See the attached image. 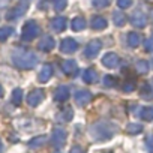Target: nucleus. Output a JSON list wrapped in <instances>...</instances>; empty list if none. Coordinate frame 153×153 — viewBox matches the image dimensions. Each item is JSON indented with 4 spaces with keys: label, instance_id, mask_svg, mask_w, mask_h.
Here are the masks:
<instances>
[{
    "label": "nucleus",
    "instance_id": "5",
    "mask_svg": "<svg viewBox=\"0 0 153 153\" xmlns=\"http://www.w3.org/2000/svg\"><path fill=\"white\" fill-rule=\"evenodd\" d=\"M66 138H68V134H66V131L63 128H54L50 141H51V144L54 147H62V146H65Z\"/></svg>",
    "mask_w": 153,
    "mask_h": 153
},
{
    "label": "nucleus",
    "instance_id": "32",
    "mask_svg": "<svg viewBox=\"0 0 153 153\" xmlns=\"http://www.w3.org/2000/svg\"><path fill=\"white\" fill-rule=\"evenodd\" d=\"M132 2L134 0H117V6L120 9H128V8H131Z\"/></svg>",
    "mask_w": 153,
    "mask_h": 153
},
{
    "label": "nucleus",
    "instance_id": "15",
    "mask_svg": "<svg viewBox=\"0 0 153 153\" xmlns=\"http://www.w3.org/2000/svg\"><path fill=\"white\" fill-rule=\"evenodd\" d=\"M51 76H53V66L48 65V63H45V65L42 66L39 75H38V80H39V83H47Z\"/></svg>",
    "mask_w": 153,
    "mask_h": 153
},
{
    "label": "nucleus",
    "instance_id": "22",
    "mask_svg": "<svg viewBox=\"0 0 153 153\" xmlns=\"http://www.w3.org/2000/svg\"><path fill=\"white\" fill-rule=\"evenodd\" d=\"M113 23H114L117 27L125 26V24H126V15H125L123 12H120V11H116V12L113 14Z\"/></svg>",
    "mask_w": 153,
    "mask_h": 153
},
{
    "label": "nucleus",
    "instance_id": "17",
    "mask_svg": "<svg viewBox=\"0 0 153 153\" xmlns=\"http://www.w3.org/2000/svg\"><path fill=\"white\" fill-rule=\"evenodd\" d=\"M83 81H84L86 84H93V83H96V81H98V72H96L95 69H92V68L86 69V71L83 72Z\"/></svg>",
    "mask_w": 153,
    "mask_h": 153
},
{
    "label": "nucleus",
    "instance_id": "41",
    "mask_svg": "<svg viewBox=\"0 0 153 153\" xmlns=\"http://www.w3.org/2000/svg\"><path fill=\"white\" fill-rule=\"evenodd\" d=\"M105 153H111V152H105Z\"/></svg>",
    "mask_w": 153,
    "mask_h": 153
},
{
    "label": "nucleus",
    "instance_id": "13",
    "mask_svg": "<svg viewBox=\"0 0 153 153\" xmlns=\"http://www.w3.org/2000/svg\"><path fill=\"white\" fill-rule=\"evenodd\" d=\"M66 24H68L66 18H65V17H60V15L54 17V18L50 21V26H51V29H53L54 32H57V33L63 32V30L66 29Z\"/></svg>",
    "mask_w": 153,
    "mask_h": 153
},
{
    "label": "nucleus",
    "instance_id": "28",
    "mask_svg": "<svg viewBox=\"0 0 153 153\" xmlns=\"http://www.w3.org/2000/svg\"><path fill=\"white\" fill-rule=\"evenodd\" d=\"M122 90L126 92V93L134 92V90H135V81H134L132 78H131V80H126V81L122 84Z\"/></svg>",
    "mask_w": 153,
    "mask_h": 153
},
{
    "label": "nucleus",
    "instance_id": "25",
    "mask_svg": "<svg viewBox=\"0 0 153 153\" xmlns=\"http://www.w3.org/2000/svg\"><path fill=\"white\" fill-rule=\"evenodd\" d=\"M23 98H24L23 90H21V89H14V92H12V98H11L12 104H14V105H21Z\"/></svg>",
    "mask_w": 153,
    "mask_h": 153
},
{
    "label": "nucleus",
    "instance_id": "42",
    "mask_svg": "<svg viewBox=\"0 0 153 153\" xmlns=\"http://www.w3.org/2000/svg\"><path fill=\"white\" fill-rule=\"evenodd\" d=\"M152 65H153V60H152Z\"/></svg>",
    "mask_w": 153,
    "mask_h": 153
},
{
    "label": "nucleus",
    "instance_id": "16",
    "mask_svg": "<svg viewBox=\"0 0 153 153\" xmlns=\"http://www.w3.org/2000/svg\"><path fill=\"white\" fill-rule=\"evenodd\" d=\"M69 96H71V92H69V87H66V86H60L54 92V99L57 102H65Z\"/></svg>",
    "mask_w": 153,
    "mask_h": 153
},
{
    "label": "nucleus",
    "instance_id": "38",
    "mask_svg": "<svg viewBox=\"0 0 153 153\" xmlns=\"http://www.w3.org/2000/svg\"><path fill=\"white\" fill-rule=\"evenodd\" d=\"M3 152V146H2V141H0V153Z\"/></svg>",
    "mask_w": 153,
    "mask_h": 153
},
{
    "label": "nucleus",
    "instance_id": "9",
    "mask_svg": "<svg viewBox=\"0 0 153 153\" xmlns=\"http://www.w3.org/2000/svg\"><path fill=\"white\" fill-rule=\"evenodd\" d=\"M131 24H132L134 27L143 29V27H146V24H147V17H146L141 11H135V12H132V15H131Z\"/></svg>",
    "mask_w": 153,
    "mask_h": 153
},
{
    "label": "nucleus",
    "instance_id": "39",
    "mask_svg": "<svg viewBox=\"0 0 153 153\" xmlns=\"http://www.w3.org/2000/svg\"><path fill=\"white\" fill-rule=\"evenodd\" d=\"M3 95V89H2V86H0V96Z\"/></svg>",
    "mask_w": 153,
    "mask_h": 153
},
{
    "label": "nucleus",
    "instance_id": "20",
    "mask_svg": "<svg viewBox=\"0 0 153 153\" xmlns=\"http://www.w3.org/2000/svg\"><path fill=\"white\" fill-rule=\"evenodd\" d=\"M92 27L95 30H104L107 27V20L101 15H96V17L92 18Z\"/></svg>",
    "mask_w": 153,
    "mask_h": 153
},
{
    "label": "nucleus",
    "instance_id": "3",
    "mask_svg": "<svg viewBox=\"0 0 153 153\" xmlns=\"http://www.w3.org/2000/svg\"><path fill=\"white\" fill-rule=\"evenodd\" d=\"M41 33V27L36 21H27L23 27V39L24 41H33Z\"/></svg>",
    "mask_w": 153,
    "mask_h": 153
},
{
    "label": "nucleus",
    "instance_id": "27",
    "mask_svg": "<svg viewBox=\"0 0 153 153\" xmlns=\"http://www.w3.org/2000/svg\"><path fill=\"white\" fill-rule=\"evenodd\" d=\"M68 6V0H53V8L56 12H62Z\"/></svg>",
    "mask_w": 153,
    "mask_h": 153
},
{
    "label": "nucleus",
    "instance_id": "34",
    "mask_svg": "<svg viewBox=\"0 0 153 153\" xmlns=\"http://www.w3.org/2000/svg\"><path fill=\"white\" fill-rule=\"evenodd\" d=\"M144 48H146V51H149V53L153 51V36L149 38V39L144 42Z\"/></svg>",
    "mask_w": 153,
    "mask_h": 153
},
{
    "label": "nucleus",
    "instance_id": "35",
    "mask_svg": "<svg viewBox=\"0 0 153 153\" xmlns=\"http://www.w3.org/2000/svg\"><path fill=\"white\" fill-rule=\"evenodd\" d=\"M150 93H152L150 86H149V84H144V86H143V89H141V95H143L144 98H149V96H150Z\"/></svg>",
    "mask_w": 153,
    "mask_h": 153
},
{
    "label": "nucleus",
    "instance_id": "33",
    "mask_svg": "<svg viewBox=\"0 0 153 153\" xmlns=\"http://www.w3.org/2000/svg\"><path fill=\"white\" fill-rule=\"evenodd\" d=\"M104 84L107 87H113V86H116V78H114L113 75H107L105 78H104Z\"/></svg>",
    "mask_w": 153,
    "mask_h": 153
},
{
    "label": "nucleus",
    "instance_id": "21",
    "mask_svg": "<svg viewBox=\"0 0 153 153\" xmlns=\"http://www.w3.org/2000/svg\"><path fill=\"white\" fill-rule=\"evenodd\" d=\"M141 44V35H138L137 32H131L128 33V45L132 48H137Z\"/></svg>",
    "mask_w": 153,
    "mask_h": 153
},
{
    "label": "nucleus",
    "instance_id": "2",
    "mask_svg": "<svg viewBox=\"0 0 153 153\" xmlns=\"http://www.w3.org/2000/svg\"><path fill=\"white\" fill-rule=\"evenodd\" d=\"M90 134L95 140H108L114 134V126L108 123H95L90 128Z\"/></svg>",
    "mask_w": 153,
    "mask_h": 153
},
{
    "label": "nucleus",
    "instance_id": "1",
    "mask_svg": "<svg viewBox=\"0 0 153 153\" xmlns=\"http://www.w3.org/2000/svg\"><path fill=\"white\" fill-rule=\"evenodd\" d=\"M12 62L20 69H33L38 63V56L32 51L15 50L12 54Z\"/></svg>",
    "mask_w": 153,
    "mask_h": 153
},
{
    "label": "nucleus",
    "instance_id": "12",
    "mask_svg": "<svg viewBox=\"0 0 153 153\" xmlns=\"http://www.w3.org/2000/svg\"><path fill=\"white\" fill-rule=\"evenodd\" d=\"M119 62H120V59H119V56H117L116 53H108V54H105L104 59H102V65H104L105 68H108V69L117 68Z\"/></svg>",
    "mask_w": 153,
    "mask_h": 153
},
{
    "label": "nucleus",
    "instance_id": "11",
    "mask_svg": "<svg viewBox=\"0 0 153 153\" xmlns=\"http://www.w3.org/2000/svg\"><path fill=\"white\" fill-rule=\"evenodd\" d=\"M60 68L66 75H76V72H78V65L75 60H63L60 63Z\"/></svg>",
    "mask_w": 153,
    "mask_h": 153
},
{
    "label": "nucleus",
    "instance_id": "14",
    "mask_svg": "<svg viewBox=\"0 0 153 153\" xmlns=\"http://www.w3.org/2000/svg\"><path fill=\"white\" fill-rule=\"evenodd\" d=\"M56 47V41L51 36H44L39 42H38V48L41 51H51Z\"/></svg>",
    "mask_w": 153,
    "mask_h": 153
},
{
    "label": "nucleus",
    "instance_id": "37",
    "mask_svg": "<svg viewBox=\"0 0 153 153\" xmlns=\"http://www.w3.org/2000/svg\"><path fill=\"white\" fill-rule=\"evenodd\" d=\"M147 144H149V149L153 152V137H150V138L147 140Z\"/></svg>",
    "mask_w": 153,
    "mask_h": 153
},
{
    "label": "nucleus",
    "instance_id": "31",
    "mask_svg": "<svg viewBox=\"0 0 153 153\" xmlns=\"http://www.w3.org/2000/svg\"><path fill=\"white\" fill-rule=\"evenodd\" d=\"M110 3H111V0H93V6L98 9H104L110 6Z\"/></svg>",
    "mask_w": 153,
    "mask_h": 153
},
{
    "label": "nucleus",
    "instance_id": "4",
    "mask_svg": "<svg viewBox=\"0 0 153 153\" xmlns=\"http://www.w3.org/2000/svg\"><path fill=\"white\" fill-rule=\"evenodd\" d=\"M30 2H32V0H20V3H18L14 9H11V11L8 12L6 20H9V21H15V20H18V18L27 11V8L30 6Z\"/></svg>",
    "mask_w": 153,
    "mask_h": 153
},
{
    "label": "nucleus",
    "instance_id": "10",
    "mask_svg": "<svg viewBox=\"0 0 153 153\" xmlns=\"http://www.w3.org/2000/svg\"><path fill=\"white\" fill-rule=\"evenodd\" d=\"M74 99H75V102L78 104L80 107H86L92 101V93L89 90H78V92L75 93Z\"/></svg>",
    "mask_w": 153,
    "mask_h": 153
},
{
    "label": "nucleus",
    "instance_id": "6",
    "mask_svg": "<svg viewBox=\"0 0 153 153\" xmlns=\"http://www.w3.org/2000/svg\"><path fill=\"white\" fill-rule=\"evenodd\" d=\"M101 48H102L101 41H99V39H93V41H90V42L86 45V48H84V56H86L87 59H95V57L99 54Z\"/></svg>",
    "mask_w": 153,
    "mask_h": 153
},
{
    "label": "nucleus",
    "instance_id": "24",
    "mask_svg": "<svg viewBox=\"0 0 153 153\" xmlns=\"http://www.w3.org/2000/svg\"><path fill=\"white\" fill-rule=\"evenodd\" d=\"M140 117H141L143 120H146V122L153 120V107H144V108H141Z\"/></svg>",
    "mask_w": 153,
    "mask_h": 153
},
{
    "label": "nucleus",
    "instance_id": "26",
    "mask_svg": "<svg viewBox=\"0 0 153 153\" xmlns=\"http://www.w3.org/2000/svg\"><path fill=\"white\" fill-rule=\"evenodd\" d=\"M14 33V29L11 26H5V27H0V42H5L11 35Z\"/></svg>",
    "mask_w": 153,
    "mask_h": 153
},
{
    "label": "nucleus",
    "instance_id": "18",
    "mask_svg": "<svg viewBox=\"0 0 153 153\" xmlns=\"http://www.w3.org/2000/svg\"><path fill=\"white\" fill-rule=\"evenodd\" d=\"M71 27L74 32H81L83 29H86V18L84 17H75L71 23Z\"/></svg>",
    "mask_w": 153,
    "mask_h": 153
},
{
    "label": "nucleus",
    "instance_id": "8",
    "mask_svg": "<svg viewBox=\"0 0 153 153\" xmlns=\"http://www.w3.org/2000/svg\"><path fill=\"white\" fill-rule=\"evenodd\" d=\"M76 50H78V44H76V41L72 39V38H65L60 42V51L65 53V54H72Z\"/></svg>",
    "mask_w": 153,
    "mask_h": 153
},
{
    "label": "nucleus",
    "instance_id": "29",
    "mask_svg": "<svg viewBox=\"0 0 153 153\" xmlns=\"http://www.w3.org/2000/svg\"><path fill=\"white\" fill-rule=\"evenodd\" d=\"M135 68H137V72H138V74H147V71H149V63H147L146 60H138Z\"/></svg>",
    "mask_w": 153,
    "mask_h": 153
},
{
    "label": "nucleus",
    "instance_id": "23",
    "mask_svg": "<svg viewBox=\"0 0 153 153\" xmlns=\"http://www.w3.org/2000/svg\"><path fill=\"white\" fill-rule=\"evenodd\" d=\"M47 141H48V137H47V135H39V137L30 140V141H29V146H30L32 149H35V147H41V146H44Z\"/></svg>",
    "mask_w": 153,
    "mask_h": 153
},
{
    "label": "nucleus",
    "instance_id": "40",
    "mask_svg": "<svg viewBox=\"0 0 153 153\" xmlns=\"http://www.w3.org/2000/svg\"><path fill=\"white\" fill-rule=\"evenodd\" d=\"M152 18H153V12H152Z\"/></svg>",
    "mask_w": 153,
    "mask_h": 153
},
{
    "label": "nucleus",
    "instance_id": "19",
    "mask_svg": "<svg viewBox=\"0 0 153 153\" xmlns=\"http://www.w3.org/2000/svg\"><path fill=\"white\" fill-rule=\"evenodd\" d=\"M72 117H74V111H72V108H63L59 114H57V120L59 122H63V123H66V122H71L72 120Z\"/></svg>",
    "mask_w": 153,
    "mask_h": 153
},
{
    "label": "nucleus",
    "instance_id": "30",
    "mask_svg": "<svg viewBox=\"0 0 153 153\" xmlns=\"http://www.w3.org/2000/svg\"><path fill=\"white\" fill-rule=\"evenodd\" d=\"M126 131H128V134H140L143 131V126L138 123H129L126 126Z\"/></svg>",
    "mask_w": 153,
    "mask_h": 153
},
{
    "label": "nucleus",
    "instance_id": "7",
    "mask_svg": "<svg viewBox=\"0 0 153 153\" xmlns=\"http://www.w3.org/2000/svg\"><path fill=\"white\" fill-rule=\"evenodd\" d=\"M44 98H45V93H44V90L42 89H35V90H32L29 95H27V102H29V105H32V107H38L42 101H44Z\"/></svg>",
    "mask_w": 153,
    "mask_h": 153
},
{
    "label": "nucleus",
    "instance_id": "36",
    "mask_svg": "<svg viewBox=\"0 0 153 153\" xmlns=\"http://www.w3.org/2000/svg\"><path fill=\"white\" fill-rule=\"evenodd\" d=\"M69 153H84V149L81 146H72L71 150H69Z\"/></svg>",
    "mask_w": 153,
    "mask_h": 153
}]
</instances>
